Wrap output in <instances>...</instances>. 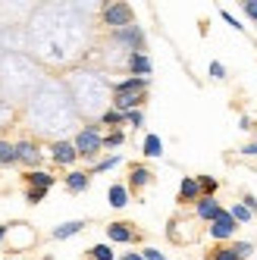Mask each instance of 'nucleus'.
Instances as JSON below:
<instances>
[{
	"instance_id": "1",
	"label": "nucleus",
	"mask_w": 257,
	"mask_h": 260,
	"mask_svg": "<svg viewBox=\"0 0 257 260\" xmlns=\"http://www.w3.org/2000/svg\"><path fill=\"white\" fill-rule=\"evenodd\" d=\"M101 144H104V138L98 135V128H85V132H79V138H76V151L85 154V157H94L101 151Z\"/></svg>"
},
{
	"instance_id": "2",
	"label": "nucleus",
	"mask_w": 257,
	"mask_h": 260,
	"mask_svg": "<svg viewBox=\"0 0 257 260\" xmlns=\"http://www.w3.org/2000/svg\"><path fill=\"white\" fill-rule=\"evenodd\" d=\"M104 19H107V25H125L128 28V22H132V10H128L125 4H110V7H104Z\"/></svg>"
},
{
	"instance_id": "3",
	"label": "nucleus",
	"mask_w": 257,
	"mask_h": 260,
	"mask_svg": "<svg viewBox=\"0 0 257 260\" xmlns=\"http://www.w3.org/2000/svg\"><path fill=\"white\" fill-rule=\"evenodd\" d=\"M232 232H235V219H232V213H226V210L210 222V235H213V238H219V241L229 238Z\"/></svg>"
},
{
	"instance_id": "4",
	"label": "nucleus",
	"mask_w": 257,
	"mask_h": 260,
	"mask_svg": "<svg viewBox=\"0 0 257 260\" xmlns=\"http://www.w3.org/2000/svg\"><path fill=\"white\" fill-rule=\"evenodd\" d=\"M76 157H79L76 144H69V141H57V144H53V160H57V163H72Z\"/></svg>"
},
{
	"instance_id": "5",
	"label": "nucleus",
	"mask_w": 257,
	"mask_h": 260,
	"mask_svg": "<svg viewBox=\"0 0 257 260\" xmlns=\"http://www.w3.org/2000/svg\"><path fill=\"white\" fill-rule=\"evenodd\" d=\"M144 88H148V79H125V82H116L113 85L116 94H141Z\"/></svg>"
},
{
	"instance_id": "6",
	"label": "nucleus",
	"mask_w": 257,
	"mask_h": 260,
	"mask_svg": "<svg viewBox=\"0 0 257 260\" xmlns=\"http://www.w3.org/2000/svg\"><path fill=\"white\" fill-rule=\"evenodd\" d=\"M219 213H223V207H219L213 198H201V201H198V216H204V219H210V222H213Z\"/></svg>"
},
{
	"instance_id": "7",
	"label": "nucleus",
	"mask_w": 257,
	"mask_h": 260,
	"mask_svg": "<svg viewBox=\"0 0 257 260\" xmlns=\"http://www.w3.org/2000/svg\"><path fill=\"white\" fill-rule=\"evenodd\" d=\"M128 66H132L135 79H148V76H151V60L144 57V53H132V60H128Z\"/></svg>"
},
{
	"instance_id": "8",
	"label": "nucleus",
	"mask_w": 257,
	"mask_h": 260,
	"mask_svg": "<svg viewBox=\"0 0 257 260\" xmlns=\"http://www.w3.org/2000/svg\"><path fill=\"white\" fill-rule=\"evenodd\" d=\"M107 235H110V241H132V226H125V222H110Z\"/></svg>"
},
{
	"instance_id": "9",
	"label": "nucleus",
	"mask_w": 257,
	"mask_h": 260,
	"mask_svg": "<svg viewBox=\"0 0 257 260\" xmlns=\"http://www.w3.org/2000/svg\"><path fill=\"white\" fill-rule=\"evenodd\" d=\"M85 229V222L82 219H72V222H63V226H57V229H53V238H72V235H76V232H82Z\"/></svg>"
},
{
	"instance_id": "10",
	"label": "nucleus",
	"mask_w": 257,
	"mask_h": 260,
	"mask_svg": "<svg viewBox=\"0 0 257 260\" xmlns=\"http://www.w3.org/2000/svg\"><path fill=\"white\" fill-rule=\"evenodd\" d=\"M16 154H19V160H25V163H38L41 157H38V147H35V144H28V141H19V144H16Z\"/></svg>"
},
{
	"instance_id": "11",
	"label": "nucleus",
	"mask_w": 257,
	"mask_h": 260,
	"mask_svg": "<svg viewBox=\"0 0 257 260\" xmlns=\"http://www.w3.org/2000/svg\"><path fill=\"white\" fill-rule=\"evenodd\" d=\"M198 194H201L198 179H182V185H179V198H182V201H195Z\"/></svg>"
},
{
	"instance_id": "12",
	"label": "nucleus",
	"mask_w": 257,
	"mask_h": 260,
	"mask_svg": "<svg viewBox=\"0 0 257 260\" xmlns=\"http://www.w3.org/2000/svg\"><path fill=\"white\" fill-rule=\"evenodd\" d=\"M116 41H122V44H128V47H138L141 44V28H122V31H116Z\"/></svg>"
},
{
	"instance_id": "13",
	"label": "nucleus",
	"mask_w": 257,
	"mask_h": 260,
	"mask_svg": "<svg viewBox=\"0 0 257 260\" xmlns=\"http://www.w3.org/2000/svg\"><path fill=\"white\" fill-rule=\"evenodd\" d=\"M107 198H110V207H125V201H128V191L122 188V185H110Z\"/></svg>"
},
{
	"instance_id": "14",
	"label": "nucleus",
	"mask_w": 257,
	"mask_h": 260,
	"mask_svg": "<svg viewBox=\"0 0 257 260\" xmlns=\"http://www.w3.org/2000/svg\"><path fill=\"white\" fill-rule=\"evenodd\" d=\"M66 185H69L72 194H82V191L88 188V176H85V173H72V176L66 179Z\"/></svg>"
},
{
	"instance_id": "15",
	"label": "nucleus",
	"mask_w": 257,
	"mask_h": 260,
	"mask_svg": "<svg viewBox=\"0 0 257 260\" xmlns=\"http://www.w3.org/2000/svg\"><path fill=\"white\" fill-rule=\"evenodd\" d=\"M28 182H31V188H41V191H47L50 185H53V176H47V173H28Z\"/></svg>"
},
{
	"instance_id": "16",
	"label": "nucleus",
	"mask_w": 257,
	"mask_h": 260,
	"mask_svg": "<svg viewBox=\"0 0 257 260\" xmlns=\"http://www.w3.org/2000/svg\"><path fill=\"white\" fill-rule=\"evenodd\" d=\"M163 154V141L157 135H148L144 138V157H160Z\"/></svg>"
},
{
	"instance_id": "17",
	"label": "nucleus",
	"mask_w": 257,
	"mask_h": 260,
	"mask_svg": "<svg viewBox=\"0 0 257 260\" xmlns=\"http://www.w3.org/2000/svg\"><path fill=\"white\" fill-rule=\"evenodd\" d=\"M16 160H19V154H16V144L0 141V163H16Z\"/></svg>"
},
{
	"instance_id": "18",
	"label": "nucleus",
	"mask_w": 257,
	"mask_h": 260,
	"mask_svg": "<svg viewBox=\"0 0 257 260\" xmlns=\"http://www.w3.org/2000/svg\"><path fill=\"white\" fill-rule=\"evenodd\" d=\"M91 257H94V260H113V248H110V245H94V248H91Z\"/></svg>"
},
{
	"instance_id": "19",
	"label": "nucleus",
	"mask_w": 257,
	"mask_h": 260,
	"mask_svg": "<svg viewBox=\"0 0 257 260\" xmlns=\"http://www.w3.org/2000/svg\"><path fill=\"white\" fill-rule=\"evenodd\" d=\"M198 185H201V191H204L207 198H213V191H216V179H213V176H201Z\"/></svg>"
},
{
	"instance_id": "20",
	"label": "nucleus",
	"mask_w": 257,
	"mask_h": 260,
	"mask_svg": "<svg viewBox=\"0 0 257 260\" xmlns=\"http://www.w3.org/2000/svg\"><path fill=\"white\" fill-rule=\"evenodd\" d=\"M132 182L135 185H148L151 182V173L144 170V166H135V170H132Z\"/></svg>"
},
{
	"instance_id": "21",
	"label": "nucleus",
	"mask_w": 257,
	"mask_h": 260,
	"mask_svg": "<svg viewBox=\"0 0 257 260\" xmlns=\"http://www.w3.org/2000/svg\"><path fill=\"white\" fill-rule=\"evenodd\" d=\"M232 219H235V222H248V219H251V210L238 204V207H232Z\"/></svg>"
},
{
	"instance_id": "22",
	"label": "nucleus",
	"mask_w": 257,
	"mask_h": 260,
	"mask_svg": "<svg viewBox=\"0 0 257 260\" xmlns=\"http://www.w3.org/2000/svg\"><path fill=\"white\" fill-rule=\"evenodd\" d=\"M122 141H125V135H122V132H113V135H107V138H104V144H107V147H119Z\"/></svg>"
},
{
	"instance_id": "23",
	"label": "nucleus",
	"mask_w": 257,
	"mask_h": 260,
	"mask_svg": "<svg viewBox=\"0 0 257 260\" xmlns=\"http://www.w3.org/2000/svg\"><path fill=\"white\" fill-rule=\"evenodd\" d=\"M125 116L119 113V110H107V113H104V122H122Z\"/></svg>"
},
{
	"instance_id": "24",
	"label": "nucleus",
	"mask_w": 257,
	"mask_h": 260,
	"mask_svg": "<svg viewBox=\"0 0 257 260\" xmlns=\"http://www.w3.org/2000/svg\"><path fill=\"white\" fill-rule=\"evenodd\" d=\"M210 260H238V254H235V251H216Z\"/></svg>"
},
{
	"instance_id": "25",
	"label": "nucleus",
	"mask_w": 257,
	"mask_h": 260,
	"mask_svg": "<svg viewBox=\"0 0 257 260\" xmlns=\"http://www.w3.org/2000/svg\"><path fill=\"white\" fill-rule=\"evenodd\" d=\"M116 163H119V157H110V160H104V163L94 166V173H104V170H110V166H116Z\"/></svg>"
},
{
	"instance_id": "26",
	"label": "nucleus",
	"mask_w": 257,
	"mask_h": 260,
	"mask_svg": "<svg viewBox=\"0 0 257 260\" xmlns=\"http://www.w3.org/2000/svg\"><path fill=\"white\" fill-rule=\"evenodd\" d=\"M210 76H213V79H223V76H226V69L219 66V63H210Z\"/></svg>"
},
{
	"instance_id": "27",
	"label": "nucleus",
	"mask_w": 257,
	"mask_h": 260,
	"mask_svg": "<svg viewBox=\"0 0 257 260\" xmlns=\"http://www.w3.org/2000/svg\"><path fill=\"white\" fill-rule=\"evenodd\" d=\"M125 119H128V122H132V125H141V122H144V116L138 113V110H132V113H128Z\"/></svg>"
},
{
	"instance_id": "28",
	"label": "nucleus",
	"mask_w": 257,
	"mask_h": 260,
	"mask_svg": "<svg viewBox=\"0 0 257 260\" xmlns=\"http://www.w3.org/2000/svg\"><path fill=\"white\" fill-rule=\"evenodd\" d=\"M44 194H47V191H41V188H31V191H28V201H31V204H38Z\"/></svg>"
},
{
	"instance_id": "29",
	"label": "nucleus",
	"mask_w": 257,
	"mask_h": 260,
	"mask_svg": "<svg viewBox=\"0 0 257 260\" xmlns=\"http://www.w3.org/2000/svg\"><path fill=\"white\" fill-rule=\"evenodd\" d=\"M245 13L251 16V19H257V0H248V4H245Z\"/></svg>"
},
{
	"instance_id": "30",
	"label": "nucleus",
	"mask_w": 257,
	"mask_h": 260,
	"mask_svg": "<svg viewBox=\"0 0 257 260\" xmlns=\"http://www.w3.org/2000/svg\"><path fill=\"white\" fill-rule=\"evenodd\" d=\"M144 260H167V257H163L160 251H154V248H148V251H144Z\"/></svg>"
},
{
	"instance_id": "31",
	"label": "nucleus",
	"mask_w": 257,
	"mask_h": 260,
	"mask_svg": "<svg viewBox=\"0 0 257 260\" xmlns=\"http://www.w3.org/2000/svg\"><path fill=\"white\" fill-rule=\"evenodd\" d=\"M232 251H235L238 257H242V254H251V245H248V241H242V245H235Z\"/></svg>"
},
{
	"instance_id": "32",
	"label": "nucleus",
	"mask_w": 257,
	"mask_h": 260,
	"mask_svg": "<svg viewBox=\"0 0 257 260\" xmlns=\"http://www.w3.org/2000/svg\"><path fill=\"white\" fill-rule=\"evenodd\" d=\"M245 207H248V210L257 207V198H254V194H245Z\"/></svg>"
},
{
	"instance_id": "33",
	"label": "nucleus",
	"mask_w": 257,
	"mask_h": 260,
	"mask_svg": "<svg viewBox=\"0 0 257 260\" xmlns=\"http://www.w3.org/2000/svg\"><path fill=\"white\" fill-rule=\"evenodd\" d=\"M122 260H144V254H125Z\"/></svg>"
},
{
	"instance_id": "34",
	"label": "nucleus",
	"mask_w": 257,
	"mask_h": 260,
	"mask_svg": "<svg viewBox=\"0 0 257 260\" xmlns=\"http://www.w3.org/2000/svg\"><path fill=\"white\" fill-rule=\"evenodd\" d=\"M245 154H257V141H254V144H248V147H245Z\"/></svg>"
},
{
	"instance_id": "35",
	"label": "nucleus",
	"mask_w": 257,
	"mask_h": 260,
	"mask_svg": "<svg viewBox=\"0 0 257 260\" xmlns=\"http://www.w3.org/2000/svg\"><path fill=\"white\" fill-rule=\"evenodd\" d=\"M4 235H7V229H4V226H0V241H4Z\"/></svg>"
}]
</instances>
